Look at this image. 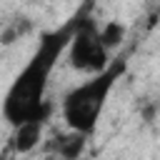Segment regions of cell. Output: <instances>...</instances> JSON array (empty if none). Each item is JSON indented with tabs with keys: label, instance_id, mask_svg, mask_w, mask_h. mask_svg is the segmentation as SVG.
Listing matches in <instances>:
<instances>
[{
	"label": "cell",
	"instance_id": "6da1fadb",
	"mask_svg": "<svg viewBox=\"0 0 160 160\" xmlns=\"http://www.w3.org/2000/svg\"><path fill=\"white\" fill-rule=\"evenodd\" d=\"M85 12H75L68 22H62L60 28L42 32L38 48L32 50L30 60L25 62V68L12 78L10 88L5 90L2 98V118L8 120V125H18L22 120H28L30 115H35L48 100V85H50V75L58 65V60L65 55L70 38L78 28V22L82 20Z\"/></svg>",
	"mask_w": 160,
	"mask_h": 160
},
{
	"label": "cell",
	"instance_id": "7a4b0ae2",
	"mask_svg": "<svg viewBox=\"0 0 160 160\" xmlns=\"http://www.w3.org/2000/svg\"><path fill=\"white\" fill-rule=\"evenodd\" d=\"M125 70H128V58L120 55V58H112L105 70H100L90 80L72 88L62 98V105H60L65 125L70 130L90 138L98 128V120H100V115L108 105V98H110L115 82L125 75Z\"/></svg>",
	"mask_w": 160,
	"mask_h": 160
},
{
	"label": "cell",
	"instance_id": "3957f363",
	"mask_svg": "<svg viewBox=\"0 0 160 160\" xmlns=\"http://www.w3.org/2000/svg\"><path fill=\"white\" fill-rule=\"evenodd\" d=\"M68 55V62L72 70L78 72H88V75H98L100 70H105L110 65V50L102 45L100 40V30L98 25L82 15V20L78 22L72 38H70V45L65 50Z\"/></svg>",
	"mask_w": 160,
	"mask_h": 160
},
{
	"label": "cell",
	"instance_id": "277c9868",
	"mask_svg": "<svg viewBox=\"0 0 160 160\" xmlns=\"http://www.w3.org/2000/svg\"><path fill=\"white\" fill-rule=\"evenodd\" d=\"M52 112V105L45 102L35 115H30L28 120L12 125V135H10V148L18 152V155H28L30 150H35L40 145V138H42V130L48 125V118Z\"/></svg>",
	"mask_w": 160,
	"mask_h": 160
},
{
	"label": "cell",
	"instance_id": "5b68a950",
	"mask_svg": "<svg viewBox=\"0 0 160 160\" xmlns=\"http://www.w3.org/2000/svg\"><path fill=\"white\" fill-rule=\"evenodd\" d=\"M58 140H60V142H58V155H60L62 160H78V158L82 155V150H85L88 135L70 130V135H62V138H58Z\"/></svg>",
	"mask_w": 160,
	"mask_h": 160
},
{
	"label": "cell",
	"instance_id": "8992f818",
	"mask_svg": "<svg viewBox=\"0 0 160 160\" xmlns=\"http://www.w3.org/2000/svg\"><path fill=\"white\" fill-rule=\"evenodd\" d=\"M100 30V40H102V45L112 52L118 45H122V40H125V25L122 22H118V20H108L102 28H98Z\"/></svg>",
	"mask_w": 160,
	"mask_h": 160
},
{
	"label": "cell",
	"instance_id": "52a82bcc",
	"mask_svg": "<svg viewBox=\"0 0 160 160\" xmlns=\"http://www.w3.org/2000/svg\"><path fill=\"white\" fill-rule=\"evenodd\" d=\"M48 2H60V0H48ZM68 2H82V0H68Z\"/></svg>",
	"mask_w": 160,
	"mask_h": 160
},
{
	"label": "cell",
	"instance_id": "ba28073f",
	"mask_svg": "<svg viewBox=\"0 0 160 160\" xmlns=\"http://www.w3.org/2000/svg\"><path fill=\"white\" fill-rule=\"evenodd\" d=\"M0 160H8V152H0Z\"/></svg>",
	"mask_w": 160,
	"mask_h": 160
},
{
	"label": "cell",
	"instance_id": "9c48e42d",
	"mask_svg": "<svg viewBox=\"0 0 160 160\" xmlns=\"http://www.w3.org/2000/svg\"><path fill=\"white\" fill-rule=\"evenodd\" d=\"M45 160H50V158H45Z\"/></svg>",
	"mask_w": 160,
	"mask_h": 160
}]
</instances>
